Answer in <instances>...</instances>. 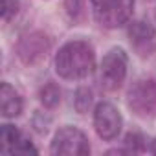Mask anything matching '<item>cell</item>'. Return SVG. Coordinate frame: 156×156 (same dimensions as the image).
Segmentation results:
<instances>
[{"label": "cell", "instance_id": "cell-8", "mask_svg": "<svg viewBox=\"0 0 156 156\" xmlns=\"http://www.w3.org/2000/svg\"><path fill=\"white\" fill-rule=\"evenodd\" d=\"M48 48H50V42H48L46 35H42L41 31H33V33L24 35L17 44L19 57L26 64H33V62L41 61L42 57H46Z\"/></svg>", "mask_w": 156, "mask_h": 156}, {"label": "cell", "instance_id": "cell-7", "mask_svg": "<svg viewBox=\"0 0 156 156\" xmlns=\"http://www.w3.org/2000/svg\"><path fill=\"white\" fill-rule=\"evenodd\" d=\"M129 41L140 55L156 51V30L145 20H136L129 26Z\"/></svg>", "mask_w": 156, "mask_h": 156}, {"label": "cell", "instance_id": "cell-5", "mask_svg": "<svg viewBox=\"0 0 156 156\" xmlns=\"http://www.w3.org/2000/svg\"><path fill=\"white\" fill-rule=\"evenodd\" d=\"M51 152L59 156H85L90 152V145L79 129L62 127L51 141Z\"/></svg>", "mask_w": 156, "mask_h": 156}, {"label": "cell", "instance_id": "cell-15", "mask_svg": "<svg viewBox=\"0 0 156 156\" xmlns=\"http://www.w3.org/2000/svg\"><path fill=\"white\" fill-rule=\"evenodd\" d=\"M17 8H19L17 0H2V17H4V20H9L11 15L17 13Z\"/></svg>", "mask_w": 156, "mask_h": 156}, {"label": "cell", "instance_id": "cell-1", "mask_svg": "<svg viewBox=\"0 0 156 156\" xmlns=\"http://www.w3.org/2000/svg\"><path fill=\"white\" fill-rule=\"evenodd\" d=\"M96 64L94 50L85 41L66 42L55 55V70L64 79H83L90 75Z\"/></svg>", "mask_w": 156, "mask_h": 156}, {"label": "cell", "instance_id": "cell-17", "mask_svg": "<svg viewBox=\"0 0 156 156\" xmlns=\"http://www.w3.org/2000/svg\"><path fill=\"white\" fill-rule=\"evenodd\" d=\"M151 151H152V152L156 154V141H154V145H152V149H151Z\"/></svg>", "mask_w": 156, "mask_h": 156}, {"label": "cell", "instance_id": "cell-13", "mask_svg": "<svg viewBox=\"0 0 156 156\" xmlns=\"http://www.w3.org/2000/svg\"><path fill=\"white\" fill-rule=\"evenodd\" d=\"M125 145H127L129 152H141V151H145V138L141 134H127Z\"/></svg>", "mask_w": 156, "mask_h": 156}, {"label": "cell", "instance_id": "cell-2", "mask_svg": "<svg viewBox=\"0 0 156 156\" xmlns=\"http://www.w3.org/2000/svg\"><path fill=\"white\" fill-rule=\"evenodd\" d=\"M94 17L103 28H119L129 22L134 0H92Z\"/></svg>", "mask_w": 156, "mask_h": 156}, {"label": "cell", "instance_id": "cell-4", "mask_svg": "<svg viewBox=\"0 0 156 156\" xmlns=\"http://www.w3.org/2000/svg\"><path fill=\"white\" fill-rule=\"evenodd\" d=\"M127 77V55L121 48H112L101 62L99 68V79L103 88L118 90Z\"/></svg>", "mask_w": 156, "mask_h": 156}, {"label": "cell", "instance_id": "cell-16", "mask_svg": "<svg viewBox=\"0 0 156 156\" xmlns=\"http://www.w3.org/2000/svg\"><path fill=\"white\" fill-rule=\"evenodd\" d=\"M66 8H68L70 17L77 19L79 13L83 11V0H66Z\"/></svg>", "mask_w": 156, "mask_h": 156}, {"label": "cell", "instance_id": "cell-11", "mask_svg": "<svg viewBox=\"0 0 156 156\" xmlns=\"http://www.w3.org/2000/svg\"><path fill=\"white\" fill-rule=\"evenodd\" d=\"M41 101L48 108L57 107L59 101H61V90H59V87L53 85V83H48L46 87H42L41 88Z\"/></svg>", "mask_w": 156, "mask_h": 156}, {"label": "cell", "instance_id": "cell-12", "mask_svg": "<svg viewBox=\"0 0 156 156\" xmlns=\"http://www.w3.org/2000/svg\"><path fill=\"white\" fill-rule=\"evenodd\" d=\"M90 105H92V90H88V88H79V90L75 92V98H73V107H75V110L79 112V114H85V112H88Z\"/></svg>", "mask_w": 156, "mask_h": 156}, {"label": "cell", "instance_id": "cell-9", "mask_svg": "<svg viewBox=\"0 0 156 156\" xmlns=\"http://www.w3.org/2000/svg\"><path fill=\"white\" fill-rule=\"evenodd\" d=\"M0 107L4 118H17L22 112V98L9 83H2L0 87Z\"/></svg>", "mask_w": 156, "mask_h": 156}, {"label": "cell", "instance_id": "cell-6", "mask_svg": "<svg viewBox=\"0 0 156 156\" xmlns=\"http://www.w3.org/2000/svg\"><path fill=\"white\" fill-rule=\"evenodd\" d=\"M94 127L99 138L114 140L121 130V116L110 103H99L94 112Z\"/></svg>", "mask_w": 156, "mask_h": 156}, {"label": "cell", "instance_id": "cell-10", "mask_svg": "<svg viewBox=\"0 0 156 156\" xmlns=\"http://www.w3.org/2000/svg\"><path fill=\"white\" fill-rule=\"evenodd\" d=\"M20 132L19 129H15L13 125H2V129H0V151L9 154V151L20 141Z\"/></svg>", "mask_w": 156, "mask_h": 156}, {"label": "cell", "instance_id": "cell-3", "mask_svg": "<svg viewBox=\"0 0 156 156\" xmlns=\"http://www.w3.org/2000/svg\"><path fill=\"white\" fill-rule=\"evenodd\" d=\"M127 103L132 108V112L140 118H152L156 116V79L138 81L127 96Z\"/></svg>", "mask_w": 156, "mask_h": 156}, {"label": "cell", "instance_id": "cell-14", "mask_svg": "<svg viewBox=\"0 0 156 156\" xmlns=\"http://www.w3.org/2000/svg\"><path fill=\"white\" fill-rule=\"evenodd\" d=\"M30 152H31V154H37V149H35L28 140H20V141L9 151V154H30Z\"/></svg>", "mask_w": 156, "mask_h": 156}]
</instances>
